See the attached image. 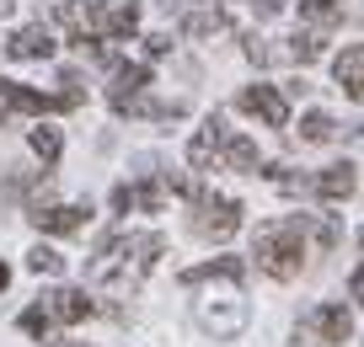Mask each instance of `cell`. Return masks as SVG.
Listing matches in <instances>:
<instances>
[{"label": "cell", "mask_w": 364, "mask_h": 347, "mask_svg": "<svg viewBox=\"0 0 364 347\" xmlns=\"http://www.w3.org/2000/svg\"><path fill=\"white\" fill-rule=\"evenodd\" d=\"M311 192H316L321 203H348L353 192H359V166H353V160H338V166L316 171V177H311Z\"/></svg>", "instance_id": "9c48e42d"}, {"label": "cell", "mask_w": 364, "mask_h": 347, "mask_svg": "<svg viewBox=\"0 0 364 347\" xmlns=\"http://www.w3.org/2000/svg\"><path fill=\"white\" fill-rule=\"evenodd\" d=\"M241 272H247V262L241 257H215V262H204V268H188L182 272V283L193 289V283H209V278H236L241 283Z\"/></svg>", "instance_id": "d6986e66"}, {"label": "cell", "mask_w": 364, "mask_h": 347, "mask_svg": "<svg viewBox=\"0 0 364 347\" xmlns=\"http://www.w3.org/2000/svg\"><path fill=\"white\" fill-rule=\"evenodd\" d=\"M145 86H150V65H118V70H113V86H107L113 112H124L134 97H145Z\"/></svg>", "instance_id": "5bb4252c"}, {"label": "cell", "mask_w": 364, "mask_h": 347, "mask_svg": "<svg viewBox=\"0 0 364 347\" xmlns=\"http://www.w3.org/2000/svg\"><path fill=\"white\" fill-rule=\"evenodd\" d=\"M27 139H33V155L43 160V166H54V160H59V150H65V139H59V128H48V123H38V128H33V134H27Z\"/></svg>", "instance_id": "ffe728a7"}, {"label": "cell", "mask_w": 364, "mask_h": 347, "mask_svg": "<svg viewBox=\"0 0 364 347\" xmlns=\"http://www.w3.org/2000/svg\"><path fill=\"white\" fill-rule=\"evenodd\" d=\"M134 27H139V6L134 0H124V6L107 11V38H134Z\"/></svg>", "instance_id": "7402d4cb"}, {"label": "cell", "mask_w": 364, "mask_h": 347, "mask_svg": "<svg viewBox=\"0 0 364 347\" xmlns=\"http://www.w3.org/2000/svg\"><path fill=\"white\" fill-rule=\"evenodd\" d=\"M107 11H113V0H65L59 6V27L86 48L97 38H107Z\"/></svg>", "instance_id": "5b68a950"}, {"label": "cell", "mask_w": 364, "mask_h": 347, "mask_svg": "<svg viewBox=\"0 0 364 347\" xmlns=\"http://www.w3.org/2000/svg\"><path fill=\"white\" fill-rule=\"evenodd\" d=\"M332 80L343 86V97H348V101L364 97V48L359 43H343V54L332 59Z\"/></svg>", "instance_id": "4fadbf2b"}, {"label": "cell", "mask_w": 364, "mask_h": 347, "mask_svg": "<svg viewBox=\"0 0 364 347\" xmlns=\"http://www.w3.org/2000/svg\"><path fill=\"white\" fill-rule=\"evenodd\" d=\"M306 236H311V214H284V219H268L257 224V241H252V257L268 278L289 283L300 278L306 268Z\"/></svg>", "instance_id": "7a4b0ae2"}, {"label": "cell", "mask_w": 364, "mask_h": 347, "mask_svg": "<svg viewBox=\"0 0 364 347\" xmlns=\"http://www.w3.org/2000/svg\"><path fill=\"white\" fill-rule=\"evenodd\" d=\"M6 54H11V59H48V54H54V33H48L43 22L16 27L11 43H6Z\"/></svg>", "instance_id": "9a60e30c"}, {"label": "cell", "mask_w": 364, "mask_h": 347, "mask_svg": "<svg viewBox=\"0 0 364 347\" xmlns=\"http://www.w3.org/2000/svg\"><path fill=\"white\" fill-rule=\"evenodd\" d=\"M321 54H327V27H306V33H295L289 48H284V59H295V65H311V59H321Z\"/></svg>", "instance_id": "ac0fdd59"}, {"label": "cell", "mask_w": 364, "mask_h": 347, "mask_svg": "<svg viewBox=\"0 0 364 347\" xmlns=\"http://www.w3.org/2000/svg\"><path fill=\"white\" fill-rule=\"evenodd\" d=\"M0 107H6V112H27V118L65 112V107H59V97H48V91H33V86H22V80H0Z\"/></svg>", "instance_id": "30bf717a"}, {"label": "cell", "mask_w": 364, "mask_h": 347, "mask_svg": "<svg viewBox=\"0 0 364 347\" xmlns=\"http://www.w3.org/2000/svg\"><path fill=\"white\" fill-rule=\"evenodd\" d=\"M0 123H6V107H0Z\"/></svg>", "instance_id": "4dcf8cb0"}, {"label": "cell", "mask_w": 364, "mask_h": 347, "mask_svg": "<svg viewBox=\"0 0 364 347\" xmlns=\"http://www.w3.org/2000/svg\"><path fill=\"white\" fill-rule=\"evenodd\" d=\"M236 107L247 112V118H262V123L268 128H284L289 123V97L279 86H247L236 97Z\"/></svg>", "instance_id": "ba28073f"}, {"label": "cell", "mask_w": 364, "mask_h": 347, "mask_svg": "<svg viewBox=\"0 0 364 347\" xmlns=\"http://www.w3.org/2000/svg\"><path fill=\"white\" fill-rule=\"evenodd\" d=\"M193 321L204 326L215 342H230V336H241L247 331V321H252V304H247V294H241V283L236 278H225L220 289H204V283H193Z\"/></svg>", "instance_id": "3957f363"}, {"label": "cell", "mask_w": 364, "mask_h": 347, "mask_svg": "<svg viewBox=\"0 0 364 347\" xmlns=\"http://www.w3.org/2000/svg\"><path fill=\"white\" fill-rule=\"evenodd\" d=\"M230 27V16L220 6H193V11H182V33L188 38H220Z\"/></svg>", "instance_id": "e0dca14e"}, {"label": "cell", "mask_w": 364, "mask_h": 347, "mask_svg": "<svg viewBox=\"0 0 364 347\" xmlns=\"http://www.w3.org/2000/svg\"><path fill=\"white\" fill-rule=\"evenodd\" d=\"M16 326H22L27 336H38V342H48V336H54V321H48V310H43V304H27V310L16 315Z\"/></svg>", "instance_id": "cb8c5ba5"}, {"label": "cell", "mask_w": 364, "mask_h": 347, "mask_svg": "<svg viewBox=\"0 0 364 347\" xmlns=\"http://www.w3.org/2000/svg\"><path fill=\"white\" fill-rule=\"evenodd\" d=\"M252 6H257V16H279L289 6V0H252Z\"/></svg>", "instance_id": "f1b7e54d"}, {"label": "cell", "mask_w": 364, "mask_h": 347, "mask_svg": "<svg viewBox=\"0 0 364 347\" xmlns=\"http://www.w3.org/2000/svg\"><path fill=\"white\" fill-rule=\"evenodd\" d=\"M300 331H306L311 342H321V347H343V342H353V310L348 304H316V310L300 321Z\"/></svg>", "instance_id": "8992f818"}, {"label": "cell", "mask_w": 364, "mask_h": 347, "mask_svg": "<svg viewBox=\"0 0 364 347\" xmlns=\"http://www.w3.org/2000/svg\"><path fill=\"white\" fill-rule=\"evenodd\" d=\"M161 6H166V11H193V6H220V0H161Z\"/></svg>", "instance_id": "83f0119b"}, {"label": "cell", "mask_w": 364, "mask_h": 347, "mask_svg": "<svg viewBox=\"0 0 364 347\" xmlns=\"http://www.w3.org/2000/svg\"><path fill=\"white\" fill-rule=\"evenodd\" d=\"M70 347H80V342H70Z\"/></svg>", "instance_id": "1f68e13d"}, {"label": "cell", "mask_w": 364, "mask_h": 347, "mask_svg": "<svg viewBox=\"0 0 364 347\" xmlns=\"http://www.w3.org/2000/svg\"><path fill=\"white\" fill-rule=\"evenodd\" d=\"M220 139H225V118H204L198 123V134L188 139V166L193 171H215V160H220Z\"/></svg>", "instance_id": "8fae6325"}, {"label": "cell", "mask_w": 364, "mask_h": 347, "mask_svg": "<svg viewBox=\"0 0 364 347\" xmlns=\"http://www.w3.org/2000/svg\"><path fill=\"white\" fill-rule=\"evenodd\" d=\"M27 219H33L38 230H48V236H75V230L91 224V209L86 203H33Z\"/></svg>", "instance_id": "52a82bcc"}, {"label": "cell", "mask_w": 364, "mask_h": 347, "mask_svg": "<svg viewBox=\"0 0 364 347\" xmlns=\"http://www.w3.org/2000/svg\"><path fill=\"white\" fill-rule=\"evenodd\" d=\"M215 166H225V171H257V145H252L247 134H230V128H225Z\"/></svg>", "instance_id": "2e32d148"}, {"label": "cell", "mask_w": 364, "mask_h": 347, "mask_svg": "<svg viewBox=\"0 0 364 347\" xmlns=\"http://www.w3.org/2000/svg\"><path fill=\"white\" fill-rule=\"evenodd\" d=\"M332 134H338V123H332L327 112H306L300 118V145H327Z\"/></svg>", "instance_id": "44dd1931"}, {"label": "cell", "mask_w": 364, "mask_h": 347, "mask_svg": "<svg viewBox=\"0 0 364 347\" xmlns=\"http://www.w3.org/2000/svg\"><path fill=\"white\" fill-rule=\"evenodd\" d=\"M311 230H316V246H321V251L338 246V219H321V224H311Z\"/></svg>", "instance_id": "484cf974"}, {"label": "cell", "mask_w": 364, "mask_h": 347, "mask_svg": "<svg viewBox=\"0 0 364 347\" xmlns=\"http://www.w3.org/2000/svg\"><path fill=\"white\" fill-rule=\"evenodd\" d=\"M0 289H11V268L6 262H0Z\"/></svg>", "instance_id": "f546056e"}, {"label": "cell", "mask_w": 364, "mask_h": 347, "mask_svg": "<svg viewBox=\"0 0 364 347\" xmlns=\"http://www.w3.org/2000/svg\"><path fill=\"white\" fill-rule=\"evenodd\" d=\"M161 251H166V236H156V230H118V236L102 241V251L91 257L86 278L97 283V289H139L145 272L161 262Z\"/></svg>", "instance_id": "6da1fadb"}, {"label": "cell", "mask_w": 364, "mask_h": 347, "mask_svg": "<svg viewBox=\"0 0 364 347\" xmlns=\"http://www.w3.org/2000/svg\"><path fill=\"white\" fill-rule=\"evenodd\" d=\"M193 230L204 241H230L241 230V203L225 192H193Z\"/></svg>", "instance_id": "277c9868"}, {"label": "cell", "mask_w": 364, "mask_h": 347, "mask_svg": "<svg viewBox=\"0 0 364 347\" xmlns=\"http://www.w3.org/2000/svg\"><path fill=\"white\" fill-rule=\"evenodd\" d=\"M27 272H38V278H59V272H65V257H59L54 246H33V251H27Z\"/></svg>", "instance_id": "603a6c76"}, {"label": "cell", "mask_w": 364, "mask_h": 347, "mask_svg": "<svg viewBox=\"0 0 364 347\" xmlns=\"http://www.w3.org/2000/svg\"><path fill=\"white\" fill-rule=\"evenodd\" d=\"M43 310L54 326H80L97 310V299H86V289H54V294H43Z\"/></svg>", "instance_id": "7c38bea8"}, {"label": "cell", "mask_w": 364, "mask_h": 347, "mask_svg": "<svg viewBox=\"0 0 364 347\" xmlns=\"http://www.w3.org/2000/svg\"><path fill=\"white\" fill-rule=\"evenodd\" d=\"M300 16L316 27H338L343 22V6H332V0H300Z\"/></svg>", "instance_id": "d4e9b609"}, {"label": "cell", "mask_w": 364, "mask_h": 347, "mask_svg": "<svg viewBox=\"0 0 364 347\" xmlns=\"http://www.w3.org/2000/svg\"><path fill=\"white\" fill-rule=\"evenodd\" d=\"M145 54H150V59H166V54H171V38H166V33L145 38Z\"/></svg>", "instance_id": "4316f807"}]
</instances>
